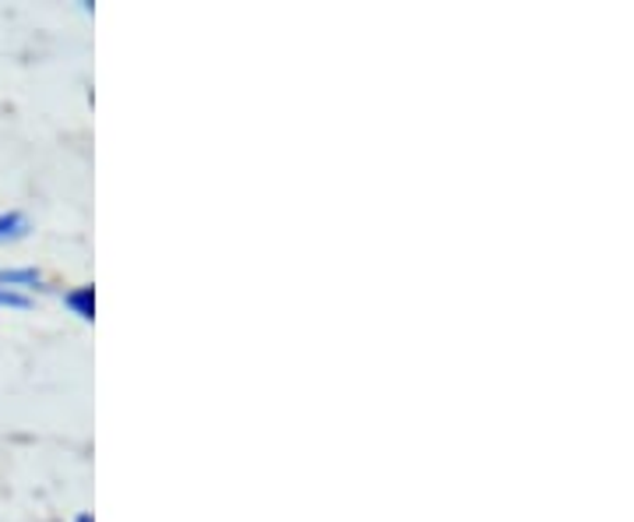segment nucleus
<instances>
[{
  "label": "nucleus",
  "instance_id": "nucleus-1",
  "mask_svg": "<svg viewBox=\"0 0 634 522\" xmlns=\"http://www.w3.org/2000/svg\"><path fill=\"white\" fill-rule=\"evenodd\" d=\"M43 276L36 268H8V272H0V290H39Z\"/></svg>",
  "mask_w": 634,
  "mask_h": 522
},
{
  "label": "nucleus",
  "instance_id": "nucleus-3",
  "mask_svg": "<svg viewBox=\"0 0 634 522\" xmlns=\"http://www.w3.org/2000/svg\"><path fill=\"white\" fill-rule=\"evenodd\" d=\"M25 233H28L25 216H19V212L0 216V241H14V236H25Z\"/></svg>",
  "mask_w": 634,
  "mask_h": 522
},
{
  "label": "nucleus",
  "instance_id": "nucleus-5",
  "mask_svg": "<svg viewBox=\"0 0 634 522\" xmlns=\"http://www.w3.org/2000/svg\"><path fill=\"white\" fill-rule=\"evenodd\" d=\"M78 522H92V515H78Z\"/></svg>",
  "mask_w": 634,
  "mask_h": 522
},
{
  "label": "nucleus",
  "instance_id": "nucleus-2",
  "mask_svg": "<svg viewBox=\"0 0 634 522\" xmlns=\"http://www.w3.org/2000/svg\"><path fill=\"white\" fill-rule=\"evenodd\" d=\"M63 304H68L78 314V318L92 322V314H95V293H92V287H78V290H71L68 297H63Z\"/></svg>",
  "mask_w": 634,
  "mask_h": 522
},
{
  "label": "nucleus",
  "instance_id": "nucleus-4",
  "mask_svg": "<svg viewBox=\"0 0 634 522\" xmlns=\"http://www.w3.org/2000/svg\"><path fill=\"white\" fill-rule=\"evenodd\" d=\"M0 308H28V297L11 293V290H0Z\"/></svg>",
  "mask_w": 634,
  "mask_h": 522
}]
</instances>
